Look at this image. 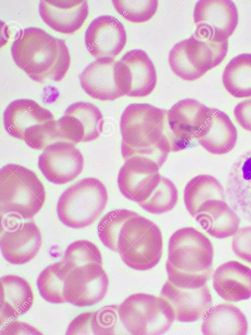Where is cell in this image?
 <instances>
[{"mask_svg":"<svg viewBox=\"0 0 251 335\" xmlns=\"http://www.w3.org/2000/svg\"><path fill=\"white\" fill-rule=\"evenodd\" d=\"M213 258V244L204 234L192 227L180 228L169 240L168 280L181 288L202 286L211 276Z\"/></svg>","mask_w":251,"mask_h":335,"instance_id":"3","label":"cell"},{"mask_svg":"<svg viewBox=\"0 0 251 335\" xmlns=\"http://www.w3.org/2000/svg\"><path fill=\"white\" fill-rule=\"evenodd\" d=\"M163 249L160 228L138 214L122 225L117 239V252L122 261L136 270H147L160 261Z\"/></svg>","mask_w":251,"mask_h":335,"instance_id":"5","label":"cell"},{"mask_svg":"<svg viewBox=\"0 0 251 335\" xmlns=\"http://www.w3.org/2000/svg\"><path fill=\"white\" fill-rule=\"evenodd\" d=\"M196 139L208 152L223 155L234 148L237 140V132L225 113L210 108L208 117Z\"/></svg>","mask_w":251,"mask_h":335,"instance_id":"19","label":"cell"},{"mask_svg":"<svg viewBox=\"0 0 251 335\" xmlns=\"http://www.w3.org/2000/svg\"><path fill=\"white\" fill-rule=\"evenodd\" d=\"M127 42L123 25L115 17L103 15L94 19L88 27L85 43L89 53L96 59H114Z\"/></svg>","mask_w":251,"mask_h":335,"instance_id":"15","label":"cell"},{"mask_svg":"<svg viewBox=\"0 0 251 335\" xmlns=\"http://www.w3.org/2000/svg\"><path fill=\"white\" fill-rule=\"evenodd\" d=\"M9 217L4 219L1 250L7 262L22 265L34 258L39 250L43 242L41 233L33 222H22L20 219Z\"/></svg>","mask_w":251,"mask_h":335,"instance_id":"11","label":"cell"},{"mask_svg":"<svg viewBox=\"0 0 251 335\" xmlns=\"http://www.w3.org/2000/svg\"><path fill=\"white\" fill-rule=\"evenodd\" d=\"M178 200V192L175 184L168 178L161 180L151 195L139 205L153 214H161L172 210Z\"/></svg>","mask_w":251,"mask_h":335,"instance_id":"32","label":"cell"},{"mask_svg":"<svg viewBox=\"0 0 251 335\" xmlns=\"http://www.w3.org/2000/svg\"><path fill=\"white\" fill-rule=\"evenodd\" d=\"M119 319L131 334L165 333L175 320L174 310L163 298L145 293L133 294L118 305Z\"/></svg>","mask_w":251,"mask_h":335,"instance_id":"7","label":"cell"},{"mask_svg":"<svg viewBox=\"0 0 251 335\" xmlns=\"http://www.w3.org/2000/svg\"><path fill=\"white\" fill-rule=\"evenodd\" d=\"M94 311L79 314L69 323L65 334H93L92 329V320Z\"/></svg>","mask_w":251,"mask_h":335,"instance_id":"37","label":"cell"},{"mask_svg":"<svg viewBox=\"0 0 251 335\" xmlns=\"http://www.w3.org/2000/svg\"><path fill=\"white\" fill-rule=\"evenodd\" d=\"M137 213L125 208L111 211L101 219L97 226V233L103 244L117 252V242L120 230L124 223Z\"/></svg>","mask_w":251,"mask_h":335,"instance_id":"31","label":"cell"},{"mask_svg":"<svg viewBox=\"0 0 251 335\" xmlns=\"http://www.w3.org/2000/svg\"><path fill=\"white\" fill-rule=\"evenodd\" d=\"M84 159L75 145L58 142L48 146L38 157V166L50 182L64 184L75 179L82 171Z\"/></svg>","mask_w":251,"mask_h":335,"instance_id":"14","label":"cell"},{"mask_svg":"<svg viewBox=\"0 0 251 335\" xmlns=\"http://www.w3.org/2000/svg\"><path fill=\"white\" fill-rule=\"evenodd\" d=\"M226 193L232 207L251 221V149L240 155L231 165Z\"/></svg>","mask_w":251,"mask_h":335,"instance_id":"23","label":"cell"},{"mask_svg":"<svg viewBox=\"0 0 251 335\" xmlns=\"http://www.w3.org/2000/svg\"><path fill=\"white\" fill-rule=\"evenodd\" d=\"M167 112L147 103H133L126 107L119 123L121 152L125 160L136 156L146 157L160 168L171 151H178Z\"/></svg>","mask_w":251,"mask_h":335,"instance_id":"1","label":"cell"},{"mask_svg":"<svg viewBox=\"0 0 251 335\" xmlns=\"http://www.w3.org/2000/svg\"><path fill=\"white\" fill-rule=\"evenodd\" d=\"M116 62L110 58L96 59L83 70L79 76V81L89 96L101 101H113L124 96L115 83Z\"/></svg>","mask_w":251,"mask_h":335,"instance_id":"20","label":"cell"},{"mask_svg":"<svg viewBox=\"0 0 251 335\" xmlns=\"http://www.w3.org/2000/svg\"><path fill=\"white\" fill-rule=\"evenodd\" d=\"M231 246L237 257L251 264V226L238 230L233 235Z\"/></svg>","mask_w":251,"mask_h":335,"instance_id":"36","label":"cell"},{"mask_svg":"<svg viewBox=\"0 0 251 335\" xmlns=\"http://www.w3.org/2000/svg\"><path fill=\"white\" fill-rule=\"evenodd\" d=\"M103 183L95 178L82 179L66 189L57 205L60 221L74 229L92 225L101 215L108 201Z\"/></svg>","mask_w":251,"mask_h":335,"instance_id":"6","label":"cell"},{"mask_svg":"<svg viewBox=\"0 0 251 335\" xmlns=\"http://www.w3.org/2000/svg\"><path fill=\"white\" fill-rule=\"evenodd\" d=\"M160 295L172 306L175 319L182 322L199 320L212 305V295L206 284L197 288H181L168 280L163 285Z\"/></svg>","mask_w":251,"mask_h":335,"instance_id":"17","label":"cell"},{"mask_svg":"<svg viewBox=\"0 0 251 335\" xmlns=\"http://www.w3.org/2000/svg\"><path fill=\"white\" fill-rule=\"evenodd\" d=\"M118 305L105 306L94 311L92 320V329L93 334H114L118 323L119 315Z\"/></svg>","mask_w":251,"mask_h":335,"instance_id":"35","label":"cell"},{"mask_svg":"<svg viewBox=\"0 0 251 335\" xmlns=\"http://www.w3.org/2000/svg\"><path fill=\"white\" fill-rule=\"evenodd\" d=\"M55 120L53 114L33 100H14L4 112V125L12 137L24 141L26 133L36 125Z\"/></svg>","mask_w":251,"mask_h":335,"instance_id":"22","label":"cell"},{"mask_svg":"<svg viewBox=\"0 0 251 335\" xmlns=\"http://www.w3.org/2000/svg\"><path fill=\"white\" fill-rule=\"evenodd\" d=\"M196 36L216 41L227 40L238 24V11L230 0H201L194 7Z\"/></svg>","mask_w":251,"mask_h":335,"instance_id":"10","label":"cell"},{"mask_svg":"<svg viewBox=\"0 0 251 335\" xmlns=\"http://www.w3.org/2000/svg\"><path fill=\"white\" fill-rule=\"evenodd\" d=\"M114 78L118 89L129 97L142 98L154 89L156 72L147 54L140 49L127 52L116 62Z\"/></svg>","mask_w":251,"mask_h":335,"instance_id":"9","label":"cell"},{"mask_svg":"<svg viewBox=\"0 0 251 335\" xmlns=\"http://www.w3.org/2000/svg\"><path fill=\"white\" fill-rule=\"evenodd\" d=\"M213 285L217 294L229 302L251 297V268L239 262L230 261L220 265L213 275Z\"/></svg>","mask_w":251,"mask_h":335,"instance_id":"21","label":"cell"},{"mask_svg":"<svg viewBox=\"0 0 251 335\" xmlns=\"http://www.w3.org/2000/svg\"><path fill=\"white\" fill-rule=\"evenodd\" d=\"M71 271L62 261L54 263L44 269L37 279V286L41 297L51 303L66 302L64 284Z\"/></svg>","mask_w":251,"mask_h":335,"instance_id":"29","label":"cell"},{"mask_svg":"<svg viewBox=\"0 0 251 335\" xmlns=\"http://www.w3.org/2000/svg\"><path fill=\"white\" fill-rule=\"evenodd\" d=\"M62 261L71 271L88 264L102 265L100 250L94 243L86 240H78L70 243Z\"/></svg>","mask_w":251,"mask_h":335,"instance_id":"33","label":"cell"},{"mask_svg":"<svg viewBox=\"0 0 251 335\" xmlns=\"http://www.w3.org/2000/svg\"><path fill=\"white\" fill-rule=\"evenodd\" d=\"M208 108L194 99L186 98L175 104L167 112V120L178 151L196 138L209 114Z\"/></svg>","mask_w":251,"mask_h":335,"instance_id":"16","label":"cell"},{"mask_svg":"<svg viewBox=\"0 0 251 335\" xmlns=\"http://www.w3.org/2000/svg\"><path fill=\"white\" fill-rule=\"evenodd\" d=\"M1 335L30 334L40 335L43 333L33 326L20 321L14 320L1 327Z\"/></svg>","mask_w":251,"mask_h":335,"instance_id":"38","label":"cell"},{"mask_svg":"<svg viewBox=\"0 0 251 335\" xmlns=\"http://www.w3.org/2000/svg\"><path fill=\"white\" fill-rule=\"evenodd\" d=\"M74 117L84 137V142L97 139L103 132L104 118L93 104L80 101L70 105L64 114Z\"/></svg>","mask_w":251,"mask_h":335,"instance_id":"30","label":"cell"},{"mask_svg":"<svg viewBox=\"0 0 251 335\" xmlns=\"http://www.w3.org/2000/svg\"><path fill=\"white\" fill-rule=\"evenodd\" d=\"M234 115L243 129L251 132V99L238 103L234 108Z\"/></svg>","mask_w":251,"mask_h":335,"instance_id":"39","label":"cell"},{"mask_svg":"<svg viewBox=\"0 0 251 335\" xmlns=\"http://www.w3.org/2000/svg\"><path fill=\"white\" fill-rule=\"evenodd\" d=\"M112 4L116 11L127 20L142 23L150 19L155 14L158 1L156 0H114Z\"/></svg>","mask_w":251,"mask_h":335,"instance_id":"34","label":"cell"},{"mask_svg":"<svg viewBox=\"0 0 251 335\" xmlns=\"http://www.w3.org/2000/svg\"><path fill=\"white\" fill-rule=\"evenodd\" d=\"M193 218L202 229L218 239L233 236L240 223L237 212L226 200L221 199L206 201Z\"/></svg>","mask_w":251,"mask_h":335,"instance_id":"24","label":"cell"},{"mask_svg":"<svg viewBox=\"0 0 251 335\" xmlns=\"http://www.w3.org/2000/svg\"><path fill=\"white\" fill-rule=\"evenodd\" d=\"M45 200L44 186L34 172L14 163L1 169V214L20 220L32 219L41 209Z\"/></svg>","mask_w":251,"mask_h":335,"instance_id":"4","label":"cell"},{"mask_svg":"<svg viewBox=\"0 0 251 335\" xmlns=\"http://www.w3.org/2000/svg\"><path fill=\"white\" fill-rule=\"evenodd\" d=\"M204 335L247 333L248 323L243 312L233 304L223 303L211 308L201 326Z\"/></svg>","mask_w":251,"mask_h":335,"instance_id":"26","label":"cell"},{"mask_svg":"<svg viewBox=\"0 0 251 335\" xmlns=\"http://www.w3.org/2000/svg\"><path fill=\"white\" fill-rule=\"evenodd\" d=\"M228 48V40L216 41L193 34L174 45L169 54V65L180 78L195 80L220 64Z\"/></svg>","mask_w":251,"mask_h":335,"instance_id":"8","label":"cell"},{"mask_svg":"<svg viewBox=\"0 0 251 335\" xmlns=\"http://www.w3.org/2000/svg\"><path fill=\"white\" fill-rule=\"evenodd\" d=\"M225 193L223 185L217 178L202 174L193 177L187 183L184 190V201L187 210L194 217L206 201L214 199L226 200Z\"/></svg>","mask_w":251,"mask_h":335,"instance_id":"27","label":"cell"},{"mask_svg":"<svg viewBox=\"0 0 251 335\" xmlns=\"http://www.w3.org/2000/svg\"><path fill=\"white\" fill-rule=\"evenodd\" d=\"M117 177L121 193L138 204L145 201L158 185L161 179L159 167L153 160L133 156L125 160Z\"/></svg>","mask_w":251,"mask_h":335,"instance_id":"13","label":"cell"},{"mask_svg":"<svg viewBox=\"0 0 251 335\" xmlns=\"http://www.w3.org/2000/svg\"><path fill=\"white\" fill-rule=\"evenodd\" d=\"M222 81L226 91L236 98L251 96V54L232 58L225 67Z\"/></svg>","mask_w":251,"mask_h":335,"instance_id":"28","label":"cell"},{"mask_svg":"<svg viewBox=\"0 0 251 335\" xmlns=\"http://www.w3.org/2000/svg\"><path fill=\"white\" fill-rule=\"evenodd\" d=\"M108 284V277L102 265L78 267L66 278L64 289L66 302L78 307L95 305L106 296Z\"/></svg>","mask_w":251,"mask_h":335,"instance_id":"12","label":"cell"},{"mask_svg":"<svg viewBox=\"0 0 251 335\" xmlns=\"http://www.w3.org/2000/svg\"><path fill=\"white\" fill-rule=\"evenodd\" d=\"M40 16L53 30L66 34L79 29L89 14L85 0H44L39 5Z\"/></svg>","mask_w":251,"mask_h":335,"instance_id":"18","label":"cell"},{"mask_svg":"<svg viewBox=\"0 0 251 335\" xmlns=\"http://www.w3.org/2000/svg\"><path fill=\"white\" fill-rule=\"evenodd\" d=\"M11 51L15 64L30 78L39 83L61 81L70 65L65 41L39 28L21 30Z\"/></svg>","mask_w":251,"mask_h":335,"instance_id":"2","label":"cell"},{"mask_svg":"<svg viewBox=\"0 0 251 335\" xmlns=\"http://www.w3.org/2000/svg\"><path fill=\"white\" fill-rule=\"evenodd\" d=\"M34 295L29 283L14 274L1 278V326L16 319L32 306Z\"/></svg>","mask_w":251,"mask_h":335,"instance_id":"25","label":"cell"}]
</instances>
